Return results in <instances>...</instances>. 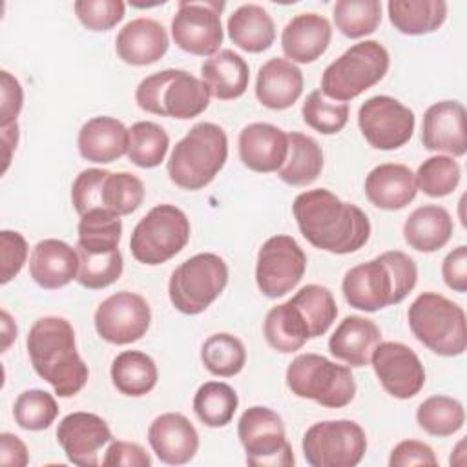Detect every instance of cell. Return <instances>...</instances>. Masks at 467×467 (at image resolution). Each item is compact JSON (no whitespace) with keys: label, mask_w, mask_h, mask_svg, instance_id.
<instances>
[{"label":"cell","mask_w":467,"mask_h":467,"mask_svg":"<svg viewBox=\"0 0 467 467\" xmlns=\"http://www.w3.org/2000/svg\"><path fill=\"white\" fill-rule=\"evenodd\" d=\"M292 213L301 235L314 246L330 254H352L370 237L367 213L341 201L327 188H314L294 199Z\"/></svg>","instance_id":"6da1fadb"},{"label":"cell","mask_w":467,"mask_h":467,"mask_svg":"<svg viewBox=\"0 0 467 467\" xmlns=\"http://www.w3.org/2000/svg\"><path fill=\"white\" fill-rule=\"evenodd\" d=\"M35 372L47 381L58 398L77 396L88 383L89 368L77 352L71 323L58 316L36 319L26 337Z\"/></svg>","instance_id":"7a4b0ae2"},{"label":"cell","mask_w":467,"mask_h":467,"mask_svg":"<svg viewBox=\"0 0 467 467\" xmlns=\"http://www.w3.org/2000/svg\"><path fill=\"white\" fill-rule=\"evenodd\" d=\"M418 266L401 250H389L378 257L356 265L343 275L345 301L363 312H378L401 303L416 286Z\"/></svg>","instance_id":"3957f363"},{"label":"cell","mask_w":467,"mask_h":467,"mask_svg":"<svg viewBox=\"0 0 467 467\" xmlns=\"http://www.w3.org/2000/svg\"><path fill=\"white\" fill-rule=\"evenodd\" d=\"M228 159L226 131L213 122H197L173 146L166 170L170 181L182 190L208 186Z\"/></svg>","instance_id":"277c9868"},{"label":"cell","mask_w":467,"mask_h":467,"mask_svg":"<svg viewBox=\"0 0 467 467\" xmlns=\"http://www.w3.org/2000/svg\"><path fill=\"white\" fill-rule=\"evenodd\" d=\"M412 336L431 352L454 358L467 348V321L463 308L438 292L420 294L407 312Z\"/></svg>","instance_id":"5b68a950"},{"label":"cell","mask_w":467,"mask_h":467,"mask_svg":"<svg viewBox=\"0 0 467 467\" xmlns=\"http://www.w3.org/2000/svg\"><path fill=\"white\" fill-rule=\"evenodd\" d=\"M135 102L146 113L188 120L208 108L210 91L184 69H162L139 82Z\"/></svg>","instance_id":"8992f818"},{"label":"cell","mask_w":467,"mask_h":467,"mask_svg":"<svg viewBox=\"0 0 467 467\" xmlns=\"http://www.w3.org/2000/svg\"><path fill=\"white\" fill-rule=\"evenodd\" d=\"M390 57L378 40L350 46L321 75V93L336 102H348L376 86L389 71Z\"/></svg>","instance_id":"52a82bcc"},{"label":"cell","mask_w":467,"mask_h":467,"mask_svg":"<svg viewBox=\"0 0 467 467\" xmlns=\"http://www.w3.org/2000/svg\"><path fill=\"white\" fill-rule=\"evenodd\" d=\"M286 387L303 400H312L327 409L347 407L356 396L350 367L325 356L306 352L292 359L286 368Z\"/></svg>","instance_id":"ba28073f"},{"label":"cell","mask_w":467,"mask_h":467,"mask_svg":"<svg viewBox=\"0 0 467 467\" xmlns=\"http://www.w3.org/2000/svg\"><path fill=\"white\" fill-rule=\"evenodd\" d=\"M228 265L212 252L195 254L182 261L170 277L168 296L171 305L186 316L204 312L226 288Z\"/></svg>","instance_id":"9c48e42d"},{"label":"cell","mask_w":467,"mask_h":467,"mask_svg":"<svg viewBox=\"0 0 467 467\" xmlns=\"http://www.w3.org/2000/svg\"><path fill=\"white\" fill-rule=\"evenodd\" d=\"M190 221L175 204L153 206L133 228L130 252L135 261L157 266L175 257L190 241Z\"/></svg>","instance_id":"30bf717a"},{"label":"cell","mask_w":467,"mask_h":467,"mask_svg":"<svg viewBox=\"0 0 467 467\" xmlns=\"http://www.w3.org/2000/svg\"><path fill=\"white\" fill-rule=\"evenodd\" d=\"M301 449L312 467H354L367 452V434L352 420L317 421L303 434Z\"/></svg>","instance_id":"8fae6325"},{"label":"cell","mask_w":467,"mask_h":467,"mask_svg":"<svg viewBox=\"0 0 467 467\" xmlns=\"http://www.w3.org/2000/svg\"><path fill=\"white\" fill-rule=\"evenodd\" d=\"M237 436L252 467H290L296 463L281 416L263 405L246 409L237 423Z\"/></svg>","instance_id":"7c38bea8"},{"label":"cell","mask_w":467,"mask_h":467,"mask_svg":"<svg viewBox=\"0 0 467 467\" xmlns=\"http://www.w3.org/2000/svg\"><path fill=\"white\" fill-rule=\"evenodd\" d=\"M226 4L217 0H181L171 18V38L177 47L197 57H212L223 44L221 13Z\"/></svg>","instance_id":"4fadbf2b"},{"label":"cell","mask_w":467,"mask_h":467,"mask_svg":"<svg viewBox=\"0 0 467 467\" xmlns=\"http://www.w3.org/2000/svg\"><path fill=\"white\" fill-rule=\"evenodd\" d=\"M305 270L306 255L297 241L283 234L272 235L259 248L255 283L263 296L277 299L299 285Z\"/></svg>","instance_id":"5bb4252c"},{"label":"cell","mask_w":467,"mask_h":467,"mask_svg":"<svg viewBox=\"0 0 467 467\" xmlns=\"http://www.w3.org/2000/svg\"><path fill=\"white\" fill-rule=\"evenodd\" d=\"M358 126L365 140L383 151L405 146L416 126V117L410 108L389 95L367 99L358 111Z\"/></svg>","instance_id":"9a60e30c"},{"label":"cell","mask_w":467,"mask_h":467,"mask_svg":"<svg viewBox=\"0 0 467 467\" xmlns=\"http://www.w3.org/2000/svg\"><path fill=\"white\" fill-rule=\"evenodd\" d=\"M93 323L100 339L111 345H130L146 336L151 310L140 294L120 290L97 306Z\"/></svg>","instance_id":"2e32d148"},{"label":"cell","mask_w":467,"mask_h":467,"mask_svg":"<svg viewBox=\"0 0 467 467\" xmlns=\"http://www.w3.org/2000/svg\"><path fill=\"white\" fill-rule=\"evenodd\" d=\"M370 363L383 390L396 400H410L425 385L423 363L405 343L381 341L374 348Z\"/></svg>","instance_id":"e0dca14e"},{"label":"cell","mask_w":467,"mask_h":467,"mask_svg":"<svg viewBox=\"0 0 467 467\" xmlns=\"http://www.w3.org/2000/svg\"><path fill=\"white\" fill-rule=\"evenodd\" d=\"M111 440L108 423L93 412H71L57 427V441L66 458L80 467L99 465V451Z\"/></svg>","instance_id":"ac0fdd59"},{"label":"cell","mask_w":467,"mask_h":467,"mask_svg":"<svg viewBox=\"0 0 467 467\" xmlns=\"http://www.w3.org/2000/svg\"><path fill=\"white\" fill-rule=\"evenodd\" d=\"M421 144L429 151L463 157L467 151L463 104L458 100H441L429 106L421 120Z\"/></svg>","instance_id":"d6986e66"},{"label":"cell","mask_w":467,"mask_h":467,"mask_svg":"<svg viewBox=\"0 0 467 467\" xmlns=\"http://www.w3.org/2000/svg\"><path fill=\"white\" fill-rule=\"evenodd\" d=\"M148 443L162 463L184 465L199 451V432L184 414L164 412L150 423Z\"/></svg>","instance_id":"ffe728a7"},{"label":"cell","mask_w":467,"mask_h":467,"mask_svg":"<svg viewBox=\"0 0 467 467\" xmlns=\"http://www.w3.org/2000/svg\"><path fill=\"white\" fill-rule=\"evenodd\" d=\"M241 162L257 173L277 171L288 153V133L268 122L244 126L237 139Z\"/></svg>","instance_id":"44dd1931"},{"label":"cell","mask_w":467,"mask_h":467,"mask_svg":"<svg viewBox=\"0 0 467 467\" xmlns=\"http://www.w3.org/2000/svg\"><path fill=\"white\" fill-rule=\"evenodd\" d=\"M170 46L164 26L153 18H133L115 38L117 57L130 66H148L161 60Z\"/></svg>","instance_id":"7402d4cb"},{"label":"cell","mask_w":467,"mask_h":467,"mask_svg":"<svg viewBox=\"0 0 467 467\" xmlns=\"http://www.w3.org/2000/svg\"><path fill=\"white\" fill-rule=\"evenodd\" d=\"M78 254L77 248L60 239L38 241L29 255L31 279L46 288L58 290L77 279Z\"/></svg>","instance_id":"603a6c76"},{"label":"cell","mask_w":467,"mask_h":467,"mask_svg":"<svg viewBox=\"0 0 467 467\" xmlns=\"http://www.w3.org/2000/svg\"><path fill=\"white\" fill-rule=\"evenodd\" d=\"M332 38L330 22L317 13H299L290 18L281 33V47L290 62L310 64L328 47Z\"/></svg>","instance_id":"cb8c5ba5"},{"label":"cell","mask_w":467,"mask_h":467,"mask_svg":"<svg viewBox=\"0 0 467 467\" xmlns=\"http://www.w3.org/2000/svg\"><path fill=\"white\" fill-rule=\"evenodd\" d=\"M416 193V175L405 164H378L365 177V195L379 210H401L414 201Z\"/></svg>","instance_id":"d4e9b609"},{"label":"cell","mask_w":467,"mask_h":467,"mask_svg":"<svg viewBox=\"0 0 467 467\" xmlns=\"http://www.w3.org/2000/svg\"><path fill=\"white\" fill-rule=\"evenodd\" d=\"M128 128L108 115L93 117L82 124L77 148L82 159L95 164H109L128 153Z\"/></svg>","instance_id":"484cf974"},{"label":"cell","mask_w":467,"mask_h":467,"mask_svg":"<svg viewBox=\"0 0 467 467\" xmlns=\"http://www.w3.org/2000/svg\"><path fill=\"white\" fill-rule=\"evenodd\" d=\"M303 93V71L286 58L266 60L255 78V97L268 109H288Z\"/></svg>","instance_id":"4316f807"},{"label":"cell","mask_w":467,"mask_h":467,"mask_svg":"<svg viewBox=\"0 0 467 467\" xmlns=\"http://www.w3.org/2000/svg\"><path fill=\"white\" fill-rule=\"evenodd\" d=\"M379 343L381 330L372 319L347 316L328 337V350L336 359L359 368L370 363L372 352Z\"/></svg>","instance_id":"83f0119b"},{"label":"cell","mask_w":467,"mask_h":467,"mask_svg":"<svg viewBox=\"0 0 467 467\" xmlns=\"http://www.w3.org/2000/svg\"><path fill=\"white\" fill-rule=\"evenodd\" d=\"M201 80L208 88L210 97L234 100L244 95L250 82V67L234 49H219L201 64Z\"/></svg>","instance_id":"f1b7e54d"},{"label":"cell","mask_w":467,"mask_h":467,"mask_svg":"<svg viewBox=\"0 0 467 467\" xmlns=\"http://www.w3.org/2000/svg\"><path fill=\"white\" fill-rule=\"evenodd\" d=\"M452 230V217L443 206L423 204L405 219L403 239L412 250L432 254L451 241Z\"/></svg>","instance_id":"f546056e"},{"label":"cell","mask_w":467,"mask_h":467,"mask_svg":"<svg viewBox=\"0 0 467 467\" xmlns=\"http://www.w3.org/2000/svg\"><path fill=\"white\" fill-rule=\"evenodd\" d=\"M230 40L246 53H263L275 40V24L257 4L239 5L226 22Z\"/></svg>","instance_id":"4dcf8cb0"},{"label":"cell","mask_w":467,"mask_h":467,"mask_svg":"<svg viewBox=\"0 0 467 467\" xmlns=\"http://www.w3.org/2000/svg\"><path fill=\"white\" fill-rule=\"evenodd\" d=\"M113 387L130 398H140L151 392L159 379V370L151 356L140 350H124L117 354L109 368Z\"/></svg>","instance_id":"1f68e13d"},{"label":"cell","mask_w":467,"mask_h":467,"mask_svg":"<svg viewBox=\"0 0 467 467\" xmlns=\"http://www.w3.org/2000/svg\"><path fill=\"white\" fill-rule=\"evenodd\" d=\"M389 20L403 35L418 36L440 29L447 18L443 0H390L387 4Z\"/></svg>","instance_id":"d6a6232c"},{"label":"cell","mask_w":467,"mask_h":467,"mask_svg":"<svg viewBox=\"0 0 467 467\" xmlns=\"http://www.w3.org/2000/svg\"><path fill=\"white\" fill-rule=\"evenodd\" d=\"M323 171V150L312 137L290 131L288 153L283 166L277 170V177L290 186H308Z\"/></svg>","instance_id":"836d02e7"},{"label":"cell","mask_w":467,"mask_h":467,"mask_svg":"<svg viewBox=\"0 0 467 467\" xmlns=\"http://www.w3.org/2000/svg\"><path fill=\"white\" fill-rule=\"evenodd\" d=\"M263 334L266 343L283 354L299 350L310 339L308 328L290 299L268 310L263 323Z\"/></svg>","instance_id":"e575fe53"},{"label":"cell","mask_w":467,"mask_h":467,"mask_svg":"<svg viewBox=\"0 0 467 467\" xmlns=\"http://www.w3.org/2000/svg\"><path fill=\"white\" fill-rule=\"evenodd\" d=\"M78 254V274L77 281L88 290H102L113 285L124 270L122 254L119 248L104 246H80L77 244Z\"/></svg>","instance_id":"d590c367"},{"label":"cell","mask_w":467,"mask_h":467,"mask_svg":"<svg viewBox=\"0 0 467 467\" xmlns=\"http://www.w3.org/2000/svg\"><path fill=\"white\" fill-rule=\"evenodd\" d=\"M290 303L301 314V317L308 328L310 339L323 336L336 321V316H337L336 299H334L330 288H327L323 285L312 283V285L299 288L290 297Z\"/></svg>","instance_id":"8d00e7d4"},{"label":"cell","mask_w":467,"mask_h":467,"mask_svg":"<svg viewBox=\"0 0 467 467\" xmlns=\"http://www.w3.org/2000/svg\"><path fill=\"white\" fill-rule=\"evenodd\" d=\"M239 398L224 381H206L193 396V412L206 427H226L237 410Z\"/></svg>","instance_id":"74e56055"},{"label":"cell","mask_w":467,"mask_h":467,"mask_svg":"<svg viewBox=\"0 0 467 467\" xmlns=\"http://www.w3.org/2000/svg\"><path fill=\"white\" fill-rule=\"evenodd\" d=\"M201 361L210 374L232 378L244 368L246 348L237 336L217 332L204 339L201 347Z\"/></svg>","instance_id":"f35d334b"},{"label":"cell","mask_w":467,"mask_h":467,"mask_svg":"<svg viewBox=\"0 0 467 467\" xmlns=\"http://www.w3.org/2000/svg\"><path fill=\"white\" fill-rule=\"evenodd\" d=\"M144 201L142 181L128 171H108L100 184V210L113 215H130Z\"/></svg>","instance_id":"ab89813d"},{"label":"cell","mask_w":467,"mask_h":467,"mask_svg":"<svg viewBox=\"0 0 467 467\" xmlns=\"http://www.w3.org/2000/svg\"><path fill=\"white\" fill-rule=\"evenodd\" d=\"M418 425L431 436L445 438L458 432L465 423L463 405L451 396H431L416 410Z\"/></svg>","instance_id":"60d3db41"},{"label":"cell","mask_w":467,"mask_h":467,"mask_svg":"<svg viewBox=\"0 0 467 467\" xmlns=\"http://www.w3.org/2000/svg\"><path fill=\"white\" fill-rule=\"evenodd\" d=\"M130 131V142H128V159L139 166V168H155L159 166L166 151L170 148V137L166 130L151 120H139Z\"/></svg>","instance_id":"b9f144b4"},{"label":"cell","mask_w":467,"mask_h":467,"mask_svg":"<svg viewBox=\"0 0 467 467\" xmlns=\"http://www.w3.org/2000/svg\"><path fill=\"white\" fill-rule=\"evenodd\" d=\"M337 31L348 38H361L378 29L381 24L379 0H337L332 7Z\"/></svg>","instance_id":"7bdbcfd3"},{"label":"cell","mask_w":467,"mask_h":467,"mask_svg":"<svg viewBox=\"0 0 467 467\" xmlns=\"http://www.w3.org/2000/svg\"><path fill=\"white\" fill-rule=\"evenodd\" d=\"M58 416V405L53 394L42 389H29L18 394L13 405V418L24 431H44Z\"/></svg>","instance_id":"ee69618b"},{"label":"cell","mask_w":467,"mask_h":467,"mask_svg":"<svg viewBox=\"0 0 467 467\" xmlns=\"http://www.w3.org/2000/svg\"><path fill=\"white\" fill-rule=\"evenodd\" d=\"M416 175V186L429 197H445L456 190L462 179V168L454 157L434 155L425 159Z\"/></svg>","instance_id":"f6af8a7d"},{"label":"cell","mask_w":467,"mask_h":467,"mask_svg":"<svg viewBox=\"0 0 467 467\" xmlns=\"http://www.w3.org/2000/svg\"><path fill=\"white\" fill-rule=\"evenodd\" d=\"M303 122L323 135L339 133L348 120V104L332 102L321 89H314L303 102L301 108Z\"/></svg>","instance_id":"bcb514c9"},{"label":"cell","mask_w":467,"mask_h":467,"mask_svg":"<svg viewBox=\"0 0 467 467\" xmlns=\"http://www.w3.org/2000/svg\"><path fill=\"white\" fill-rule=\"evenodd\" d=\"M77 232V244L117 248L122 237V221L119 215L97 208L80 215Z\"/></svg>","instance_id":"7dc6e473"},{"label":"cell","mask_w":467,"mask_h":467,"mask_svg":"<svg viewBox=\"0 0 467 467\" xmlns=\"http://www.w3.org/2000/svg\"><path fill=\"white\" fill-rule=\"evenodd\" d=\"M73 9L86 29L109 31L124 18L126 5L120 0H77Z\"/></svg>","instance_id":"c3c4849f"},{"label":"cell","mask_w":467,"mask_h":467,"mask_svg":"<svg viewBox=\"0 0 467 467\" xmlns=\"http://www.w3.org/2000/svg\"><path fill=\"white\" fill-rule=\"evenodd\" d=\"M0 259H2L0 283L7 285L13 277L20 274L27 259V241L20 232H13V230L0 232Z\"/></svg>","instance_id":"681fc988"},{"label":"cell","mask_w":467,"mask_h":467,"mask_svg":"<svg viewBox=\"0 0 467 467\" xmlns=\"http://www.w3.org/2000/svg\"><path fill=\"white\" fill-rule=\"evenodd\" d=\"M102 465L104 467H150L151 458L139 443L111 440L104 452Z\"/></svg>","instance_id":"f907efd6"},{"label":"cell","mask_w":467,"mask_h":467,"mask_svg":"<svg viewBox=\"0 0 467 467\" xmlns=\"http://www.w3.org/2000/svg\"><path fill=\"white\" fill-rule=\"evenodd\" d=\"M390 467H407V465H438V458L431 445L420 440H403L392 451L389 458Z\"/></svg>","instance_id":"816d5d0a"},{"label":"cell","mask_w":467,"mask_h":467,"mask_svg":"<svg viewBox=\"0 0 467 467\" xmlns=\"http://www.w3.org/2000/svg\"><path fill=\"white\" fill-rule=\"evenodd\" d=\"M0 126H7L16 122V117L22 111L24 106V89L16 77H13L9 71H0Z\"/></svg>","instance_id":"f5cc1de1"},{"label":"cell","mask_w":467,"mask_h":467,"mask_svg":"<svg viewBox=\"0 0 467 467\" xmlns=\"http://www.w3.org/2000/svg\"><path fill=\"white\" fill-rule=\"evenodd\" d=\"M441 275L445 285L463 294L467 290V246L460 244L451 250L441 263Z\"/></svg>","instance_id":"db71d44e"},{"label":"cell","mask_w":467,"mask_h":467,"mask_svg":"<svg viewBox=\"0 0 467 467\" xmlns=\"http://www.w3.org/2000/svg\"><path fill=\"white\" fill-rule=\"evenodd\" d=\"M0 463L5 467H24L29 463V451L16 434H0Z\"/></svg>","instance_id":"11a10c76"},{"label":"cell","mask_w":467,"mask_h":467,"mask_svg":"<svg viewBox=\"0 0 467 467\" xmlns=\"http://www.w3.org/2000/svg\"><path fill=\"white\" fill-rule=\"evenodd\" d=\"M0 128H2V146H4V168H2V171H5L9 168L13 150H16V144H18V124L13 122V124L0 126Z\"/></svg>","instance_id":"9f6ffc18"},{"label":"cell","mask_w":467,"mask_h":467,"mask_svg":"<svg viewBox=\"0 0 467 467\" xmlns=\"http://www.w3.org/2000/svg\"><path fill=\"white\" fill-rule=\"evenodd\" d=\"M15 339H16V325L11 319L9 312L2 310V352H5Z\"/></svg>","instance_id":"6f0895ef"}]
</instances>
